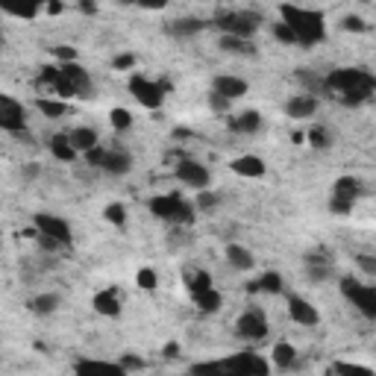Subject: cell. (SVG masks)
I'll list each match as a JSON object with an SVG mask.
<instances>
[{
  "mask_svg": "<svg viewBox=\"0 0 376 376\" xmlns=\"http://www.w3.org/2000/svg\"><path fill=\"white\" fill-rule=\"evenodd\" d=\"M324 89L332 91L341 103H361L376 91V77L365 68H336L324 77Z\"/></svg>",
  "mask_w": 376,
  "mask_h": 376,
  "instance_id": "obj_1",
  "label": "cell"
},
{
  "mask_svg": "<svg viewBox=\"0 0 376 376\" xmlns=\"http://www.w3.org/2000/svg\"><path fill=\"white\" fill-rule=\"evenodd\" d=\"M280 18L285 27H291L297 45H320L326 38V18L320 9H306V6H294V3H283L280 6Z\"/></svg>",
  "mask_w": 376,
  "mask_h": 376,
  "instance_id": "obj_2",
  "label": "cell"
},
{
  "mask_svg": "<svg viewBox=\"0 0 376 376\" xmlns=\"http://www.w3.org/2000/svg\"><path fill=\"white\" fill-rule=\"evenodd\" d=\"M147 209H150L153 218L165 220V224H174V227H186V224H191V220H194V203L186 200L183 194H176V191L150 197Z\"/></svg>",
  "mask_w": 376,
  "mask_h": 376,
  "instance_id": "obj_3",
  "label": "cell"
},
{
  "mask_svg": "<svg viewBox=\"0 0 376 376\" xmlns=\"http://www.w3.org/2000/svg\"><path fill=\"white\" fill-rule=\"evenodd\" d=\"M215 27L220 30V36H235V38H253V33L262 27V15L250 9H232L224 15L215 18Z\"/></svg>",
  "mask_w": 376,
  "mask_h": 376,
  "instance_id": "obj_4",
  "label": "cell"
},
{
  "mask_svg": "<svg viewBox=\"0 0 376 376\" xmlns=\"http://www.w3.org/2000/svg\"><path fill=\"white\" fill-rule=\"evenodd\" d=\"M86 162L91 168H100L112 176H123L133 171V156L123 147H94L91 153H86Z\"/></svg>",
  "mask_w": 376,
  "mask_h": 376,
  "instance_id": "obj_5",
  "label": "cell"
},
{
  "mask_svg": "<svg viewBox=\"0 0 376 376\" xmlns=\"http://www.w3.org/2000/svg\"><path fill=\"white\" fill-rule=\"evenodd\" d=\"M341 294L350 306H356V312L361 317L376 320V285L359 283L353 276H347V280H341Z\"/></svg>",
  "mask_w": 376,
  "mask_h": 376,
  "instance_id": "obj_6",
  "label": "cell"
},
{
  "mask_svg": "<svg viewBox=\"0 0 376 376\" xmlns=\"http://www.w3.org/2000/svg\"><path fill=\"white\" fill-rule=\"evenodd\" d=\"M361 194V179L353 174H344L332 183V194H329V212L332 215H350L353 206Z\"/></svg>",
  "mask_w": 376,
  "mask_h": 376,
  "instance_id": "obj_7",
  "label": "cell"
},
{
  "mask_svg": "<svg viewBox=\"0 0 376 376\" xmlns=\"http://www.w3.org/2000/svg\"><path fill=\"white\" fill-rule=\"evenodd\" d=\"M127 86H130V94H133L144 109H150V112H156V109L165 103V91H168V86H165V82L150 80V77L142 74V71H135V74L130 77Z\"/></svg>",
  "mask_w": 376,
  "mask_h": 376,
  "instance_id": "obj_8",
  "label": "cell"
},
{
  "mask_svg": "<svg viewBox=\"0 0 376 376\" xmlns=\"http://www.w3.org/2000/svg\"><path fill=\"white\" fill-rule=\"evenodd\" d=\"M268 315H264L259 306H250L247 312L239 315V320H235V336H239L241 341H262V338H268Z\"/></svg>",
  "mask_w": 376,
  "mask_h": 376,
  "instance_id": "obj_9",
  "label": "cell"
},
{
  "mask_svg": "<svg viewBox=\"0 0 376 376\" xmlns=\"http://www.w3.org/2000/svg\"><path fill=\"white\" fill-rule=\"evenodd\" d=\"M33 227L38 230V235H45V239L57 241L59 247H71V241H74V235H71V224H68L65 218H59V215L36 212V215H33Z\"/></svg>",
  "mask_w": 376,
  "mask_h": 376,
  "instance_id": "obj_10",
  "label": "cell"
},
{
  "mask_svg": "<svg viewBox=\"0 0 376 376\" xmlns=\"http://www.w3.org/2000/svg\"><path fill=\"white\" fill-rule=\"evenodd\" d=\"M0 130L9 135H27V109L12 94H0Z\"/></svg>",
  "mask_w": 376,
  "mask_h": 376,
  "instance_id": "obj_11",
  "label": "cell"
},
{
  "mask_svg": "<svg viewBox=\"0 0 376 376\" xmlns=\"http://www.w3.org/2000/svg\"><path fill=\"white\" fill-rule=\"evenodd\" d=\"M174 176H176L179 186L191 188V191H206L209 183H212V171H209L206 165L197 162V159H179Z\"/></svg>",
  "mask_w": 376,
  "mask_h": 376,
  "instance_id": "obj_12",
  "label": "cell"
},
{
  "mask_svg": "<svg viewBox=\"0 0 376 376\" xmlns=\"http://www.w3.org/2000/svg\"><path fill=\"white\" fill-rule=\"evenodd\" d=\"M74 376H130L123 370L121 361H106V359H77L74 361Z\"/></svg>",
  "mask_w": 376,
  "mask_h": 376,
  "instance_id": "obj_13",
  "label": "cell"
},
{
  "mask_svg": "<svg viewBox=\"0 0 376 376\" xmlns=\"http://www.w3.org/2000/svg\"><path fill=\"white\" fill-rule=\"evenodd\" d=\"M288 317L294 320V324L306 326V329H312L320 324V312H317V306L309 303L306 297H297V294H291L288 297Z\"/></svg>",
  "mask_w": 376,
  "mask_h": 376,
  "instance_id": "obj_14",
  "label": "cell"
},
{
  "mask_svg": "<svg viewBox=\"0 0 376 376\" xmlns=\"http://www.w3.org/2000/svg\"><path fill=\"white\" fill-rule=\"evenodd\" d=\"M188 376H247L235 359H218V361H194L188 368Z\"/></svg>",
  "mask_w": 376,
  "mask_h": 376,
  "instance_id": "obj_15",
  "label": "cell"
},
{
  "mask_svg": "<svg viewBox=\"0 0 376 376\" xmlns=\"http://www.w3.org/2000/svg\"><path fill=\"white\" fill-rule=\"evenodd\" d=\"M230 171L244 176V179H262L268 174V165H264V159L256 156V153H244V156H235L230 162Z\"/></svg>",
  "mask_w": 376,
  "mask_h": 376,
  "instance_id": "obj_16",
  "label": "cell"
},
{
  "mask_svg": "<svg viewBox=\"0 0 376 376\" xmlns=\"http://www.w3.org/2000/svg\"><path fill=\"white\" fill-rule=\"evenodd\" d=\"M247 89H250L247 80H244V77H235V74H218V77L212 80V91L220 94V97H227L230 103L239 100V97H244Z\"/></svg>",
  "mask_w": 376,
  "mask_h": 376,
  "instance_id": "obj_17",
  "label": "cell"
},
{
  "mask_svg": "<svg viewBox=\"0 0 376 376\" xmlns=\"http://www.w3.org/2000/svg\"><path fill=\"white\" fill-rule=\"evenodd\" d=\"M317 106H320V103H317V97H315V94L300 91V94H294V97H288L285 115H288V118H294V121H309V118H315Z\"/></svg>",
  "mask_w": 376,
  "mask_h": 376,
  "instance_id": "obj_18",
  "label": "cell"
},
{
  "mask_svg": "<svg viewBox=\"0 0 376 376\" xmlns=\"http://www.w3.org/2000/svg\"><path fill=\"white\" fill-rule=\"evenodd\" d=\"M121 303H123V297H121V291H118L115 285L97 291V294L91 297L94 312L103 315V317H118V315H121Z\"/></svg>",
  "mask_w": 376,
  "mask_h": 376,
  "instance_id": "obj_19",
  "label": "cell"
},
{
  "mask_svg": "<svg viewBox=\"0 0 376 376\" xmlns=\"http://www.w3.org/2000/svg\"><path fill=\"white\" fill-rule=\"evenodd\" d=\"M235 365H239L247 376H271V361L253 353V350H241V353H235Z\"/></svg>",
  "mask_w": 376,
  "mask_h": 376,
  "instance_id": "obj_20",
  "label": "cell"
},
{
  "mask_svg": "<svg viewBox=\"0 0 376 376\" xmlns=\"http://www.w3.org/2000/svg\"><path fill=\"white\" fill-rule=\"evenodd\" d=\"M65 135H68V142L74 144V150L82 153V156L91 153L94 147H100V135H97L94 127H74V130H68Z\"/></svg>",
  "mask_w": 376,
  "mask_h": 376,
  "instance_id": "obj_21",
  "label": "cell"
},
{
  "mask_svg": "<svg viewBox=\"0 0 376 376\" xmlns=\"http://www.w3.org/2000/svg\"><path fill=\"white\" fill-rule=\"evenodd\" d=\"M262 127H264V118L256 109H247V112L230 118V130L239 135H256V133H262Z\"/></svg>",
  "mask_w": 376,
  "mask_h": 376,
  "instance_id": "obj_22",
  "label": "cell"
},
{
  "mask_svg": "<svg viewBox=\"0 0 376 376\" xmlns=\"http://www.w3.org/2000/svg\"><path fill=\"white\" fill-rule=\"evenodd\" d=\"M250 291H253V294L276 297V294H283V291H285V283H283V276L276 271H264V273H259V280L250 283Z\"/></svg>",
  "mask_w": 376,
  "mask_h": 376,
  "instance_id": "obj_23",
  "label": "cell"
},
{
  "mask_svg": "<svg viewBox=\"0 0 376 376\" xmlns=\"http://www.w3.org/2000/svg\"><path fill=\"white\" fill-rule=\"evenodd\" d=\"M271 365H273V368H280V370H291V368L297 365V347H294V344H288V341L273 344Z\"/></svg>",
  "mask_w": 376,
  "mask_h": 376,
  "instance_id": "obj_24",
  "label": "cell"
},
{
  "mask_svg": "<svg viewBox=\"0 0 376 376\" xmlns=\"http://www.w3.org/2000/svg\"><path fill=\"white\" fill-rule=\"evenodd\" d=\"M227 262L232 264L235 271H253L256 268V256L250 253L244 244H230L227 247Z\"/></svg>",
  "mask_w": 376,
  "mask_h": 376,
  "instance_id": "obj_25",
  "label": "cell"
},
{
  "mask_svg": "<svg viewBox=\"0 0 376 376\" xmlns=\"http://www.w3.org/2000/svg\"><path fill=\"white\" fill-rule=\"evenodd\" d=\"M36 109H38V112L45 115V118H53V121H57V118H65L68 112H71V103H68V100H59V97H38V100H36Z\"/></svg>",
  "mask_w": 376,
  "mask_h": 376,
  "instance_id": "obj_26",
  "label": "cell"
},
{
  "mask_svg": "<svg viewBox=\"0 0 376 376\" xmlns=\"http://www.w3.org/2000/svg\"><path fill=\"white\" fill-rule=\"evenodd\" d=\"M218 47L230 53V57H253V41L250 38H235V36H220Z\"/></svg>",
  "mask_w": 376,
  "mask_h": 376,
  "instance_id": "obj_27",
  "label": "cell"
},
{
  "mask_svg": "<svg viewBox=\"0 0 376 376\" xmlns=\"http://www.w3.org/2000/svg\"><path fill=\"white\" fill-rule=\"evenodd\" d=\"M183 283L188 288V294L194 297V294H200V291L212 288V276H209L206 271H200V268H186L183 271Z\"/></svg>",
  "mask_w": 376,
  "mask_h": 376,
  "instance_id": "obj_28",
  "label": "cell"
},
{
  "mask_svg": "<svg viewBox=\"0 0 376 376\" xmlns=\"http://www.w3.org/2000/svg\"><path fill=\"white\" fill-rule=\"evenodd\" d=\"M47 150L53 153V159H59V162H74L80 153L74 150V144L68 142V135L62 133V135H53L50 142H47Z\"/></svg>",
  "mask_w": 376,
  "mask_h": 376,
  "instance_id": "obj_29",
  "label": "cell"
},
{
  "mask_svg": "<svg viewBox=\"0 0 376 376\" xmlns=\"http://www.w3.org/2000/svg\"><path fill=\"white\" fill-rule=\"evenodd\" d=\"M203 21L200 18H176V21H171L165 30H168L171 36H176V38H186V36H194V33H200L203 30Z\"/></svg>",
  "mask_w": 376,
  "mask_h": 376,
  "instance_id": "obj_30",
  "label": "cell"
},
{
  "mask_svg": "<svg viewBox=\"0 0 376 376\" xmlns=\"http://www.w3.org/2000/svg\"><path fill=\"white\" fill-rule=\"evenodd\" d=\"M191 300L200 312H218L220 306H224V297H220L218 288H206V291H200V294H194Z\"/></svg>",
  "mask_w": 376,
  "mask_h": 376,
  "instance_id": "obj_31",
  "label": "cell"
},
{
  "mask_svg": "<svg viewBox=\"0 0 376 376\" xmlns=\"http://www.w3.org/2000/svg\"><path fill=\"white\" fill-rule=\"evenodd\" d=\"M329 259L324 256H306V273H309V280L315 283H324L326 276H329Z\"/></svg>",
  "mask_w": 376,
  "mask_h": 376,
  "instance_id": "obj_32",
  "label": "cell"
},
{
  "mask_svg": "<svg viewBox=\"0 0 376 376\" xmlns=\"http://www.w3.org/2000/svg\"><path fill=\"white\" fill-rule=\"evenodd\" d=\"M306 144L315 147V150H326L332 144V133L326 127H320V123H315V127L306 130Z\"/></svg>",
  "mask_w": 376,
  "mask_h": 376,
  "instance_id": "obj_33",
  "label": "cell"
},
{
  "mask_svg": "<svg viewBox=\"0 0 376 376\" xmlns=\"http://www.w3.org/2000/svg\"><path fill=\"white\" fill-rule=\"evenodd\" d=\"M59 294H38V297H33V303H30V309L36 312V315H53L59 309Z\"/></svg>",
  "mask_w": 376,
  "mask_h": 376,
  "instance_id": "obj_34",
  "label": "cell"
},
{
  "mask_svg": "<svg viewBox=\"0 0 376 376\" xmlns=\"http://www.w3.org/2000/svg\"><path fill=\"white\" fill-rule=\"evenodd\" d=\"M336 373L338 376H376V370L373 368H368V365H359V361H336Z\"/></svg>",
  "mask_w": 376,
  "mask_h": 376,
  "instance_id": "obj_35",
  "label": "cell"
},
{
  "mask_svg": "<svg viewBox=\"0 0 376 376\" xmlns=\"http://www.w3.org/2000/svg\"><path fill=\"white\" fill-rule=\"evenodd\" d=\"M109 123H112V130H118V133L130 130L133 127V112H130V109H123V106H118V109L109 112Z\"/></svg>",
  "mask_w": 376,
  "mask_h": 376,
  "instance_id": "obj_36",
  "label": "cell"
},
{
  "mask_svg": "<svg viewBox=\"0 0 376 376\" xmlns=\"http://www.w3.org/2000/svg\"><path fill=\"white\" fill-rule=\"evenodd\" d=\"M103 218L109 220V224L123 227V224H127V206H123V203H109L103 209Z\"/></svg>",
  "mask_w": 376,
  "mask_h": 376,
  "instance_id": "obj_37",
  "label": "cell"
},
{
  "mask_svg": "<svg viewBox=\"0 0 376 376\" xmlns=\"http://www.w3.org/2000/svg\"><path fill=\"white\" fill-rule=\"evenodd\" d=\"M135 285L142 288V291H156V285H159L156 271H153V268H138V273H135Z\"/></svg>",
  "mask_w": 376,
  "mask_h": 376,
  "instance_id": "obj_38",
  "label": "cell"
},
{
  "mask_svg": "<svg viewBox=\"0 0 376 376\" xmlns=\"http://www.w3.org/2000/svg\"><path fill=\"white\" fill-rule=\"evenodd\" d=\"M356 268L368 276V280H376V253H359L356 256Z\"/></svg>",
  "mask_w": 376,
  "mask_h": 376,
  "instance_id": "obj_39",
  "label": "cell"
},
{
  "mask_svg": "<svg viewBox=\"0 0 376 376\" xmlns=\"http://www.w3.org/2000/svg\"><path fill=\"white\" fill-rule=\"evenodd\" d=\"M218 206V194L215 191H197V197H194V209H200V212H206V209H215Z\"/></svg>",
  "mask_w": 376,
  "mask_h": 376,
  "instance_id": "obj_40",
  "label": "cell"
},
{
  "mask_svg": "<svg viewBox=\"0 0 376 376\" xmlns=\"http://www.w3.org/2000/svg\"><path fill=\"white\" fill-rule=\"evenodd\" d=\"M121 365H123V370H127V373H142V370L147 368V361L138 359V356H133V353H123V356H121Z\"/></svg>",
  "mask_w": 376,
  "mask_h": 376,
  "instance_id": "obj_41",
  "label": "cell"
},
{
  "mask_svg": "<svg viewBox=\"0 0 376 376\" xmlns=\"http://www.w3.org/2000/svg\"><path fill=\"white\" fill-rule=\"evenodd\" d=\"M273 38L283 41V45H297V38H294V33H291V27H285L283 21L273 24Z\"/></svg>",
  "mask_w": 376,
  "mask_h": 376,
  "instance_id": "obj_42",
  "label": "cell"
},
{
  "mask_svg": "<svg viewBox=\"0 0 376 376\" xmlns=\"http://www.w3.org/2000/svg\"><path fill=\"white\" fill-rule=\"evenodd\" d=\"M341 27H344V30H353V33H365V30H368L365 18H359V15H344Z\"/></svg>",
  "mask_w": 376,
  "mask_h": 376,
  "instance_id": "obj_43",
  "label": "cell"
},
{
  "mask_svg": "<svg viewBox=\"0 0 376 376\" xmlns=\"http://www.w3.org/2000/svg\"><path fill=\"white\" fill-rule=\"evenodd\" d=\"M9 12V15H15V18H27V21H30V18H38L41 15V12H45V6H27V9H6Z\"/></svg>",
  "mask_w": 376,
  "mask_h": 376,
  "instance_id": "obj_44",
  "label": "cell"
},
{
  "mask_svg": "<svg viewBox=\"0 0 376 376\" xmlns=\"http://www.w3.org/2000/svg\"><path fill=\"white\" fill-rule=\"evenodd\" d=\"M53 53H57V59H59L62 65H68V62H77V50H74V47H68V45H59V47L53 50Z\"/></svg>",
  "mask_w": 376,
  "mask_h": 376,
  "instance_id": "obj_45",
  "label": "cell"
},
{
  "mask_svg": "<svg viewBox=\"0 0 376 376\" xmlns=\"http://www.w3.org/2000/svg\"><path fill=\"white\" fill-rule=\"evenodd\" d=\"M209 106H212V112H227V109H230V100L212 91V94H209Z\"/></svg>",
  "mask_w": 376,
  "mask_h": 376,
  "instance_id": "obj_46",
  "label": "cell"
},
{
  "mask_svg": "<svg viewBox=\"0 0 376 376\" xmlns=\"http://www.w3.org/2000/svg\"><path fill=\"white\" fill-rule=\"evenodd\" d=\"M118 71H130V68H135V57L133 53H121V57H115V62H112Z\"/></svg>",
  "mask_w": 376,
  "mask_h": 376,
  "instance_id": "obj_47",
  "label": "cell"
},
{
  "mask_svg": "<svg viewBox=\"0 0 376 376\" xmlns=\"http://www.w3.org/2000/svg\"><path fill=\"white\" fill-rule=\"evenodd\" d=\"M162 356L165 359H179V344L176 341H168V344L162 347Z\"/></svg>",
  "mask_w": 376,
  "mask_h": 376,
  "instance_id": "obj_48",
  "label": "cell"
},
{
  "mask_svg": "<svg viewBox=\"0 0 376 376\" xmlns=\"http://www.w3.org/2000/svg\"><path fill=\"white\" fill-rule=\"evenodd\" d=\"M62 12H65V6L57 3V0H53V3H45V15H62Z\"/></svg>",
  "mask_w": 376,
  "mask_h": 376,
  "instance_id": "obj_49",
  "label": "cell"
},
{
  "mask_svg": "<svg viewBox=\"0 0 376 376\" xmlns=\"http://www.w3.org/2000/svg\"><path fill=\"white\" fill-rule=\"evenodd\" d=\"M36 174H38V165H36V162H30V168H27V171H24V176H27V179H33Z\"/></svg>",
  "mask_w": 376,
  "mask_h": 376,
  "instance_id": "obj_50",
  "label": "cell"
},
{
  "mask_svg": "<svg viewBox=\"0 0 376 376\" xmlns=\"http://www.w3.org/2000/svg\"><path fill=\"white\" fill-rule=\"evenodd\" d=\"M324 376H338V373H336V368H329V370H326Z\"/></svg>",
  "mask_w": 376,
  "mask_h": 376,
  "instance_id": "obj_51",
  "label": "cell"
}]
</instances>
